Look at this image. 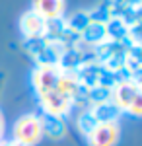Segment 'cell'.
I'll return each instance as SVG.
<instances>
[{
  "label": "cell",
  "instance_id": "cell-7",
  "mask_svg": "<svg viewBox=\"0 0 142 146\" xmlns=\"http://www.w3.org/2000/svg\"><path fill=\"white\" fill-rule=\"evenodd\" d=\"M64 0H31V10L39 14L45 22L58 20L64 14Z\"/></svg>",
  "mask_w": 142,
  "mask_h": 146
},
{
  "label": "cell",
  "instance_id": "cell-9",
  "mask_svg": "<svg viewBox=\"0 0 142 146\" xmlns=\"http://www.w3.org/2000/svg\"><path fill=\"white\" fill-rule=\"evenodd\" d=\"M41 127H43V136H49L53 140H58L66 135V127L62 123V117L55 115H45L41 117Z\"/></svg>",
  "mask_w": 142,
  "mask_h": 146
},
{
  "label": "cell",
  "instance_id": "cell-5",
  "mask_svg": "<svg viewBox=\"0 0 142 146\" xmlns=\"http://www.w3.org/2000/svg\"><path fill=\"white\" fill-rule=\"evenodd\" d=\"M58 76H60V68L58 66H37L31 74V82L33 88L39 94H45V92L56 90V82H58Z\"/></svg>",
  "mask_w": 142,
  "mask_h": 146
},
{
  "label": "cell",
  "instance_id": "cell-14",
  "mask_svg": "<svg viewBox=\"0 0 142 146\" xmlns=\"http://www.w3.org/2000/svg\"><path fill=\"white\" fill-rule=\"evenodd\" d=\"M2 135H4V117H2V111H0V140H2Z\"/></svg>",
  "mask_w": 142,
  "mask_h": 146
},
{
  "label": "cell",
  "instance_id": "cell-8",
  "mask_svg": "<svg viewBox=\"0 0 142 146\" xmlns=\"http://www.w3.org/2000/svg\"><path fill=\"white\" fill-rule=\"evenodd\" d=\"M78 39H80L82 43H86V45L98 49L101 43H105V41H107L105 22H101V20H94V18H92V22L84 27V31L80 33V37H78Z\"/></svg>",
  "mask_w": 142,
  "mask_h": 146
},
{
  "label": "cell",
  "instance_id": "cell-13",
  "mask_svg": "<svg viewBox=\"0 0 142 146\" xmlns=\"http://www.w3.org/2000/svg\"><path fill=\"white\" fill-rule=\"evenodd\" d=\"M0 146H22V144L12 138V140H0Z\"/></svg>",
  "mask_w": 142,
  "mask_h": 146
},
{
  "label": "cell",
  "instance_id": "cell-6",
  "mask_svg": "<svg viewBox=\"0 0 142 146\" xmlns=\"http://www.w3.org/2000/svg\"><path fill=\"white\" fill-rule=\"evenodd\" d=\"M45 27H47V22L39 14H35L33 10L25 12L20 20V29H22L25 41H31V39H41L45 35Z\"/></svg>",
  "mask_w": 142,
  "mask_h": 146
},
{
  "label": "cell",
  "instance_id": "cell-11",
  "mask_svg": "<svg viewBox=\"0 0 142 146\" xmlns=\"http://www.w3.org/2000/svg\"><path fill=\"white\" fill-rule=\"evenodd\" d=\"M90 22H92L90 12H76L74 16H70L68 20H64V25H66V29H68L70 33H74V35L80 37V33L84 31V27H86Z\"/></svg>",
  "mask_w": 142,
  "mask_h": 146
},
{
  "label": "cell",
  "instance_id": "cell-12",
  "mask_svg": "<svg viewBox=\"0 0 142 146\" xmlns=\"http://www.w3.org/2000/svg\"><path fill=\"white\" fill-rule=\"evenodd\" d=\"M96 125H98V121H96V117H94V113L90 111V107H86V109H82V113L78 115L76 119V127L78 131L82 133V135H90L94 129H96Z\"/></svg>",
  "mask_w": 142,
  "mask_h": 146
},
{
  "label": "cell",
  "instance_id": "cell-10",
  "mask_svg": "<svg viewBox=\"0 0 142 146\" xmlns=\"http://www.w3.org/2000/svg\"><path fill=\"white\" fill-rule=\"evenodd\" d=\"M90 111L94 113V117H96V121L98 123H109V121H117L119 119L121 111L111 103V101H107V103H99V105H92L90 107Z\"/></svg>",
  "mask_w": 142,
  "mask_h": 146
},
{
  "label": "cell",
  "instance_id": "cell-2",
  "mask_svg": "<svg viewBox=\"0 0 142 146\" xmlns=\"http://www.w3.org/2000/svg\"><path fill=\"white\" fill-rule=\"evenodd\" d=\"M14 140H18L22 146H37L43 140V127H41V117L39 115H22L16 125H14Z\"/></svg>",
  "mask_w": 142,
  "mask_h": 146
},
{
  "label": "cell",
  "instance_id": "cell-3",
  "mask_svg": "<svg viewBox=\"0 0 142 146\" xmlns=\"http://www.w3.org/2000/svg\"><path fill=\"white\" fill-rule=\"evenodd\" d=\"M37 100H39V105H41L45 115L64 117V115H68V113L74 109V100L64 96L62 92H58V90H51V92H45V94H39Z\"/></svg>",
  "mask_w": 142,
  "mask_h": 146
},
{
  "label": "cell",
  "instance_id": "cell-1",
  "mask_svg": "<svg viewBox=\"0 0 142 146\" xmlns=\"http://www.w3.org/2000/svg\"><path fill=\"white\" fill-rule=\"evenodd\" d=\"M111 103L121 113L132 117L142 115V88L138 78H119L111 86Z\"/></svg>",
  "mask_w": 142,
  "mask_h": 146
},
{
  "label": "cell",
  "instance_id": "cell-4",
  "mask_svg": "<svg viewBox=\"0 0 142 146\" xmlns=\"http://www.w3.org/2000/svg\"><path fill=\"white\" fill-rule=\"evenodd\" d=\"M90 146H115L121 138V127L117 121L98 123L96 129L86 136Z\"/></svg>",
  "mask_w": 142,
  "mask_h": 146
}]
</instances>
